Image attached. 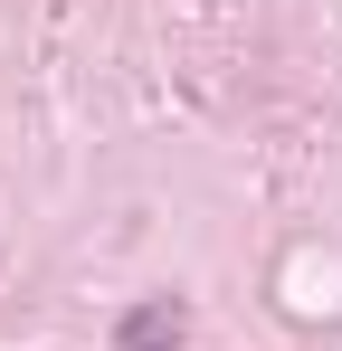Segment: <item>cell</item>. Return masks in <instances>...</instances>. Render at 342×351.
Returning <instances> with one entry per match:
<instances>
[{
  "mask_svg": "<svg viewBox=\"0 0 342 351\" xmlns=\"http://www.w3.org/2000/svg\"><path fill=\"white\" fill-rule=\"evenodd\" d=\"M190 342V304L181 294H143L124 323H114V351H181Z\"/></svg>",
  "mask_w": 342,
  "mask_h": 351,
  "instance_id": "cell-1",
  "label": "cell"
}]
</instances>
